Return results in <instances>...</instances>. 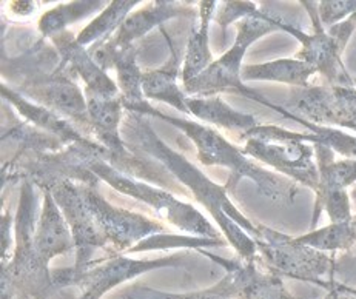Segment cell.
I'll return each instance as SVG.
<instances>
[{"label":"cell","instance_id":"33","mask_svg":"<svg viewBox=\"0 0 356 299\" xmlns=\"http://www.w3.org/2000/svg\"><path fill=\"white\" fill-rule=\"evenodd\" d=\"M10 8L13 13L19 14V16H28L34 11V2H11Z\"/></svg>","mask_w":356,"mask_h":299},{"label":"cell","instance_id":"10","mask_svg":"<svg viewBox=\"0 0 356 299\" xmlns=\"http://www.w3.org/2000/svg\"><path fill=\"white\" fill-rule=\"evenodd\" d=\"M284 108L321 127H341L356 133V87L309 85L293 87Z\"/></svg>","mask_w":356,"mask_h":299},{"label":"cell","instance_id":"6","mask_svg":"<svg viewBox=\"0 0 356 299\" xmlns=\"http://www.w3.org/2000/svg\"><path fill=\"white\" fill-rule=\"evenodd\" d=\"M245 140L244 153L252 159L273 167L277 173L316 193L319 187V170L315 145L296 138V131L277 125H258L239 134Z\"/></svg>","mask_w":356,"mask_h":299},{"label":"cell","instance_id":"36","mask_svg":"<svg viewBox=\"0 0 356 299\" xmlns=\"http://www.w3.org/2000/svg\"><path fill=\"white\" fill-rule=\"evenodd\" d=\"M330 281V280H329ZM330 284H332V281H330ZM333 286V284H332ZM337 290V289H334ZM334 299H356V296H353V295H350V293H346V291H339V290H337V295H334Z\"/></svg>","mask_w":356,"mask_h":299},{"label":"cell","instance_id":"8","mask_svg":"<svg viewBox=\"0 0 356 299\" xmlns=\"http://www.w3.org/2000/svg\"><path fill=\"white\" fill-rule=\"evenodd\" d=\"M258 230L253 236L258 247L259 262L270 272L287 276L291 280L310 282L318 286L319 281L333 280L334 258L316 248L299 244L289 234L256 224Z\"/></svg>","mask_w":356,"mask_h":299},{"label":"cell","instance_id":"3","mask_svg":"<svg viewBox=\"0 0 356 299\" xmlns=\"http://www.w3.org/2000/svg\"><path fill=\"white\" fill-rule=\"evenodd\" d=\"M38 197L34 184L24 181L14 219V254L2 262V299H48L58 287L53 270L40 259L34 236L38 227Z\"/></svg>","mask_w":356,"mask_h":299},{"label":"cell","instance_id":"9","mask_svg":"<svg viewBox=\"0 0 356 299\" xmlns=\"http://www.w3.org/2000/svg\"><path fill=\"white\" fill-rule=\"evenodd\" d=\"M79 190L92 224L104 239L106 254H124L153 234L165 233V227L158 220L115 207L105 201L104 196L99 193L97 185L79 182Z\"/></svg>","mask_w":356,"mask_h":299},{"label":"cell","instance_id":"35","mask_svg":"<svg viewBox=\"0 0 356 299\" xmlns=\"http://www.w3.org/2000/svg\"><path fill=\"white\" fill-rule=\"evenodd\" d=\"M319 287H324L327 291H329L324 299H334V291H337V290H334L333 286H330V281H323L321 286H319Z\"/></svg>","mask_w":356,"mask_h":299},{"label":"cell","instance_id":"38","mask_svg":"<svg viewBox=\"0 0 356 299\" xmlns=\"http://www.w3.org/2000/svg\"><path fill=\"white\" fill-rule=\"evenodd\" d=\"M330 286H332V284H330ZM334 295H337V291H334Z\"/></svg>","mask_w":356,"mask_h":299},{"label":"cell","instance_id":"24","mask_svg":"<svg viewBox=\"0 0 356 299\" xmlns=\"http://www.w3.org/2000/svg\"><path fill=\"white\" fill-rule=\"evenodd\" d=\"M299 244L316 248L319 252L348 253L356 247V220L352 218L346 223H332L323 229L312 230L307 234L295 238Z\"/></svg>","mask_w":356,"mask_h":299},{"label":"cell","instance_id":"31","mask_svg":"<svg viewBox=\"0 0 356 299\" xmlns=\"http://www.w3.org/2000/svg\"><path fill=\"white\" fill-rule=\"evenodd\" d=\"M333 280L346 286L356 287V254L343 253L339 258H334Z\"/></svg>","mask_w":356,"mask_h":299},{"label":"cell","instance_id":"15","mask_svg":"<svg viewBox=\"0 0 356 299\" xmlns=\"http://www.w3.org/2000/svg\"><path fill=\"white\" fill-rule=\"evenodd\" d=\"M195 2H158L148 3L144 8L131 13L125 22L120 25L119 30L111 35V39L104 44L102 51H118L134 45V42L144 38L153 28L163 25L175 17H196L199 14V5ZM96 49V51H97Z\"/></svg>","mask_w":356,"mask_h":299},{"label":"cell","instance_id":"23","mask_svg":"<svg viewBox=\"0 0 356 299\" xmlns=\"http://www.w3.org/2000/svg\"><path fill=\"white\" fill-rule=\"evenodd\" d=\"M139 2L138 0H116V2H110L106 8L99 14L96 19L83 28V30L76 35L77 44L82 47H90V54L96 51L111 39L120 25H122L127 17L131 14V10Z\"/></svg>","mask_w":356,"mask_h":299},{"label":"cell","instance_id":"5","mask_svg":"<svg viewBox=\"0 0 356 299\" xmlns=\"http://www.w3.org/2000/svg\"><path fill=\"white\" fill-rule=\"evenodd\" d=\"M280 17L281 16H276V14L268 11L258 10L252 16L242 19L238 24L236 39H234V44L230 47L229 51L213 62L196 79L185 83V92L195 97H211L219 95V92H234V95L252 99V101L259 102L268 106L270 110L284 115V111H286L284 106L270 102L259 92L247 87L241 76L242 68H244L242 60H244L248 47H252L256 40H259L270 33L280 31V26H277Z\"/></svg>","mask_w":356,"mask_h":299},{"label":"cell","instance_id":"18","mask_svg":"<svg viewBox=\"0 0 356 299\" xmlns=\"http://www.w3.org/2000/svg\"><path fill=\"white\" fill-rule=\"evenodd\" d=\"M0 91H2V97L6 99L14 108H16L20 115H22L28 124L38 127L39 130L47 131L53 134L58 139H60L67 147L73 144H87L92 140L77 130L74 124H71L68 119L59 116L58 113L45 108V106L38 105L31 102L30 99L19 95L17 91L10 88L8 85H0Z\"/></svg>","mask_w":356,"mask_h":299},{"label":"cell","instance_id":"21","mask_svg":"<svg viewBox=\"0 0 356 299\" xmlns=\"http://www.w3.org/2000/svg\"><path fill=\"white\" fill-rule=\"evenodd\" d=\"M187 108L190 115L204 120V122L220 128H227V130L230 131L238 130L239 134L259 125L258 119L254 116L232 108V106L229 104H225L219 96L187 97Z\"/></svg>","mask_w":356,"mask_h":299},{"label":"cell","instance_id":"25","mask_svg":"<svg viewBox=\"0 0 356 299\" xmlns=\"http://www.w3.org/2000/svg\"><path fill=\"white\" fill-rule=\"evenodd\" d=\"M105 2H70L60 3L56 8L47 11L39 20V31L42 38H49L67 31V26L79 22L101 10H105Z\"/></svg>","mask_w":356,"mask_h":299},{"label":"cell","instance_id":"12","mask_svg":"<svg viewBox=\"0 0 356 299\" xmlns=\"http://www.w3.org/2000/svg\"><path fill=\"white\" fill-rule=\"evenodd\" d=\"M197 252L225 268V276L216 284L229 299H295L282 277L261 264L259 254L254 261H244L239 256L225 259L204 248Z\"/></svg>","mask_w":356,"mask_h":299},{"label":"cell","instance_id":"27","mask_svg":"<svg viewBox=\"0 0 356 299\" xmlns=\"http://www.w3.org/2000/svg\"><path fill=\"white\" fill-rule=\"evenodd\" d=\"M225 239H210L201 236H175V234H153L127 252V254L147 250H167V248H191L201 250L204 247H224Z\"/></svg>","mask_w":356,"mask_h":299},{"label":"cell","instance_id":"11","mask_svg":"<svg viewBox=\"0 0 356 299\" xmlns=\"http://www.w3.org/2000/svg\"><path fill=\"white\" fill-rule=\"evenodd\" d=\"M301 3L310 14L313 33H305L296 25L286 22L282 17H280V22H277L280 31L291 34L301 44V49L296 53V59L316 68L318 73L324 77L325 83L334 85V87H356L355 79L344 67V48L323 26L318 16V5H315V2H307V0Z\"/></svg>","mask_w":356,"mask_h":299},{"label":"cell","instance_id":"37","mask_svg":"<svg viewBox=\"0 0 356 299\" xmlns=\"http://www.w3.org/2000/svg\"><path fill=\"white\" fill-rule=\"evenodd\" d=\"M353 219H355V220H356V215H353ZM350 253H355V254H356V247H355V248H353V250H352V252H350Z\"/></svg>","mask_w":356,"mask_h":299},{"label":"cell","instance_id":"32","mask_svg":"<svg viewBox=\"0 0 356 299\" xmlns=\"http://www.w3.org/2000/svg\"><path fill=\"white\" fill-rule=\"evenodd\" d=\"M13 223L14 218L10 211H5L2 215V262H6L8 258V252L10 247L13 244V238H11V232H13Z\"/></svg>","mask_w":356,"mask_h":299},{"label":"cell","instance_id":"1","mask_svg":"<svg viewBox=\"0 0 356 299\" xmlns=\"http://www.w3.org/2000/svg\"><path fill=\"white\" fill-rule=\"evenodd\" d=\"M120 134L127 147L139 156H149L195 196L204 205L216 224L220 227L227 242L244 261L258 258V247L253 236L258 227L238 210L230 197L227 185H218L205 176L195 163L175 152L163 142L152 128L147 116L128 113L120 124Z\"/></svg>","mask_w":356,"mask_h":299},{"label":"cell","instance_id":"17","mask_svg":"<svg viewBox=\"0 0 356 299\" xmlns=\"http://www.w3.org/2000/svg\"><path fill=\"white\" fill-rule=\"evenodd\" d=\"M162 34L165 35L167 45L170 48V58L165 65L159 70H148L142 73V92L145 99H153V101L165 102L175 106L185 115H188L187 108V95L177 87V73L181 68L182 54L179 47L175 45L173 39L170 38L167 31L162 28Z\"/></svg>","mask_w":356,"mask_h":299},{"label":"cell","instance_id":"19","mask_svg":"<svg viewBox=\"0 0 356 299\" xmlns=\"http://www.w3.org/2000/svg\"><path fill=\"white\" fill-rule=\"evenodd\" d=\"M218 2H199V14L193 19L190 28L188 44L185 48L184 63H182V82L184 85L191 82L199 74H202L213 62L210 49V22Z\"/></svg>","mask_w":356,"mask_h":299},{"label":"cell","instance_id":"16","mask_svg":"<svg viewBox=\"0 0 356 299\" xmlns=\"http://www.w3.org/2000/svg\"><path fill=\"white\" fill-rule=\"evenodd\" d=\"M34 244L40 259L48 266L49 261L56 256L76 248L67 219L62 215L59 205L56 204L49 191H44V204H42L38 227H35Z\"/></svg>","mask_w":356,"mask_h":299},{"label":"cell","instance_id":"4","mask_svg":"<svg viewBox=\"0 0 356 299\" xmlns=\"http://www.w3.org/2000/svg\"><path fill=\"white\" fill-rule=\"evenodd\" d=\"M81 156L83 165L95 175L99 181L108 184L111 188L122 195L138 199L147 204L156 215H159L177 229L193 234V236L224 239L210 220L201 215L193 205L177 199L167 190L154 188L148 182L138 181L131 176L118 172L113 168L106 158V150L97 140H91L88 144H81Z\"/></svg>","mask_w":356,"mask_h":299},{"label":"cell","instance_id":"29","mask_svg":"<svg viewBox=\"0 0 356 299\" xmlns=\"http://www.w3.org/2000/svg\"><path fill=\"white\" fill-rule=\"evenodd\" d=\"M356 13V0H323L318 2V16L323 26L330 28Z\"/></svg>","mask_w":356,"mask_h":299},{"label":"cell","instance_id":"7","mask_svg":"<svg viewBox=\"0 0 356 299\" xmlns=\"http://www.w3.org/2000/svg\"><path fill=\"white\" fill-rule=\"evenodd\" d=\"M188 252H179L158 259H133L125 254H105L95 259L82 273L73 268H54L53 280L58 290L63 287H77L82 295L79 299H102L108 291L120 284L128 282L147 272L165 267H182L188 261Z\"/></svg>","mask_w":356,"mask_h":299},{"label":"cell","instance_id":"13","mask_svg":"<svg viewBox=\"0 0 356 299\" xmlns=\"http://www.w3.org/2000/svg\"><path fill=\"white\" fill-rule=\"evenodd\" d=\"M44 191L51 193L62 215L67 219L76 245V264L71 268L74 273H82L95 261L92 259L95 252L99 248L105 250V244L95 224H92L90 211L83 202L79 182L60 181L49 185Z\"/></svg>","mask_w":356,"mask_h":299},{"label":"cell","instance_id":"14","mask_svg":"<svg viewBox=\"0 0 356 299\" xmlns=\"http://www.w3.org/2000/svg\"><path fill=\"white\" fill-rule=\"evenodd\" d=\"M53 45L60 54L59 71L71 79L81 77L87 85L85 91L96 92L105 97H119L120 90L118 82L111 81L106 71L97 65L95 58L85 47L77 44L74 33L62 31L51 38Z\"/></svg>","mask_w":356,"mask_h":299},{"label":"cell","instance_id":"22","mask_svg":"<svg viewBox=\"0 0 356 299\" xmlns=\"http://www.w3.org/2000/svg\"><path fill=\"white\" fill-rule=\"evenodd\" d=\"M313 145H315V156L319 170L316 201H321L330 195L344 193L350 185L356 182V161H334V152L332 148L321 144Z\"/></svg>","mask_w":356,"mask_h":299},{"label":"cell","instance_id":"20","mask_svg":"<svg viewBox=\"0 0 356 299\" xmlns=\"http://www.w3.org/2000/svg\"><path fill=\"white\" fill-rule=\"evenodd\" d=\"M316 68L298 59H277L258 65H245L242 68L244 82H280L291 88H304L310 85V77L316 74Z\"/></svg>","mask_w":356,"mask_h":299},{"label":"cell","instance_id":"30","mask_svg":"<svg viewBox=\"0 0 356 299\" xmlns=\"http://www.w3.org/2000/svg\"><path fill=\"white\" fill-rule=\"evenodd\" d=\"M258 10V5L254 2H224L218 8L215 20L225 33L227 26L236 22V20L241 22L242 19L252 16V14Z\"/></svg>","mask_w":356,"mask_h":299},{"label":"cell","instance_id":"34","mask_svg":"<svg viewBox=\"0 0 356 299\" xmlns=\"http://www.w3.org/2000/svg\"><path fill=\"white\" fill-rule=\"evenodd\" d=\"M330 281H332V284H333V287L337 289V290H339V291H346V293H350V295L356 296V287L346 286V284H341V282H338L337 280H330Z\"/></svg>","mask_w":356,"mask_h":299},{"label":"cell","instance_id":"2","mask_svg":"<svg viewBox=\"0 0 356 299\" xmlns=\"http://www.w3.org/2000/svg\"><path fill=\"white\" fill-rule=\"evenodd\" d=\"M134 113L142 116L158 118L179 128L181 131L185 133V136L193 142L197 159L204 165H219L230 170V177L225 184L229 190L236 187L241 179H248L256 185V188L262 196L277 204H291L299 195L298 182L262 168L254 162V159L244 153V148L233 145L229 139H225L222 134H219L210 127L201 125L188 119L163 115V113L149 105L148 101L142 102Z\"/></svg>","mask_w":356,"mask_h":299},{"label":"cell","instance_id":"26","mask_svg":"<svg viewBox=\"0 0 356 299\" xmlns=\"http://www.w3.org/2000/svg\"><path fill=\"white\" fill-rule=\"evenodd\" d=\"M295 122L309 128L312 133H296V138L309 144H321L332 148L333 152L344 156L346 159L356 161V136L347 134L333 127H321L312 124L309 120L299 118L295 115Z\"/></svg>","mask_w":356,"mask_h":299},{"label":"cell","instance_id":"28","mask_svg":"<svg viewBox=\"0 0 356 299\" xmlns=\"http://www.w3.org/2000/svg\"><path fill=\"white\" fill-rule=\"evenodd\" d=\"M115 299H229L227 298L218 284L197 291H190V293H168V291H161L145 286H130L115 296Z\"/></svg>","mask_w":356,"mask_h":299}]
</instances>
